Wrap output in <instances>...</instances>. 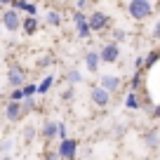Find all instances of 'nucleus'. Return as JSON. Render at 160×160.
<instances>
[{
    "label": "nucleus",
    "instance_id": "obj_29",
    "mask_svg": "<svg viewBox=\"0 0 160 160\" xmlns=\"http://www.w3.org/2000/svg\"><path fill=\"white\" fill-rule=\"evenodd\" d=\"M151 35H153V40H160V19L155 21V26H153V33H151Z\"/></svg>",
    "mask_w": 160,
    "mask_h": 160
},
{
    "label": "nucleus",
    "instance_id": "obj_11",
    "mask_svg": "<svg viewBox=\"0 0 160 160\" xmlns=\"http://www.w3.org/2000/svg\"><path fill=\"white\" fill-rule=\"evenodd\" d=\"M85 66H87V71H90V73H97V71H99V66H101L99 52H87V54H85Z\"/></svg>",
    "mask_w": 160,
    "mask_h": 160
},
{
    "label": "nucleus",
    "instance_id": "obj_22",
    "mask_svg": "<svg viewBox=\"0 0 160 160\" xmlns=\"http://www.w3.org/2000/svg\"><path fill=\"white\" fill-rule=\"evenodd\" d=\"M111 38H113V42L118 45V42H122V40L127 38V33H125V28H113V35H111Z\"/></svg>",
    "mask_w": 160,
    "mask_h": 160
},
{
    "label": "nucleus",
    "instance_id": "obj_17",
    "mask_svg": "<svg viewBox=\"0 0 160 160\" xmlns=\"http://www.w3.org/2000/svg\"><path fill=\"white\" fill-rule=\"evenodd\" d=\"M139 106H141V104H139V94H137V92L132 90L130 94H127V99H125V108H130V111H137Z\"/></svg>",
    "mask_w": 160,
    "mask_h": 160
},
{
    "label": "nucleus",
    "instance_id": "obj_33",
    "mask_svg": "<svg viewBox=\"0 0 160 160\" xmlns=\"http://www.w3.org/2000/svg\"><path fill=\"white\" fill-rule=\"evenodd\" d=\"M151 115H153L155 120H160V104H158V106H153V108H151Z\"/></svg>",
    "mask_w": 160,
    "mask_h": 160
},
{
    "label": "nucleus",
    "instance_id": "obj_21",
    "mask_svg": "<svg viewBox=\"0 0 160 160\" xmlns=\"http://www.w3.org/2000/svg\"><path fill=\"white\" fill-rule=\"evenodd\" d=\"M33 139H35V127L33 125H26L24 127V141H26V144H31Z\"/></svg>",
    "mask_w": 160,
    "mask_h": 160
},
{
    "label": "nucleus",
    "instance_id": "obj_19",
    "mask_svg": "<svg viewBox=\"0 0 160 160\" xmlns=\"http://www.w3.org/2000/svg\"><path fill=\"white\" fill-rule=\"evenodd\" d=\"M66 80H68L71 85H80V82H82V75H80L78 68H71L68 73H66Z\"/></svg>",
    "mask_w": 160,
    "mask_h": 160
},
{
    "label": "nucleus",
    "instance_id": "obj_36",
    "mask_svg": "<svg viewBox=\"0 0 160 160\" xmlns=\"http://www.w3.org/2000/svg\"><path fill=\"white\" fill-rule=\"evenodd\" d=\"M0 160H12V158H10V155H2V158H0Z\"/></svg>",
    "mask_w": 160,
    "mask_h": 160
},
{
    "label": "nucleus",
    "instance_id": "obj_9",
    "mask_svg": "<svg viewBox=\"0 0 160 160\" xmlns=\"http://www.w3.org/2000/svg\"><path fill=\"white\" fill-rule=\"evenodd\" d=\"M5 118L10 122H19L24 115H21V101H7L5 106Z\"/></svg>",
    "mask_w": 160,
    "mask_h": 160
},
{
    "label": "nucleus",
    "instance_id": "obj_25",
    "mask_svg": "<svg viewBox=\"0 0 160 160\" xmlns=\"http://www.w3.org/2000/svg\"><path fill=\"white\" fill-rule=\"evenodd\" d=\"M139 85H141V73L137 71V73L132 75V80H130V87H132V90L137 92V87H139Z\"/></svg>",
    "mask_w": 160,
    "mask_h": 160
},
{
    "label": "nucleus",
    "instance_id": "obj_5",
    "mask_svg": "<svg viewBox=\"0 0 160 160\" xmlns=\"http://www.w3.org/2000/svg\"><path fill=\"white\" fill-rule=\"evenodd\" d=\"M0 19H2V26H5L7 31H12V33L21 28V17H19V12H17V10H5Z\"/></svg>",
    "mask_w": 160,
    "mask_h": 160
},
{
    "label": "nucleus",
    "instance_id": "obj_34",
    "mask_svg": "<svg viewBox=\"0 0 160 160\" xmlns=\"http://www.w3.org/2000/svg\"><path fill=\"white\" fill-rule=\"evenodd\" d=\"M75 2H78V12H82V7L87 5V0H75Z\"/></svg>",
    "mask_w": 160,
    "mask_h": 160
},
{
    "label": "nucleus",
    "instance_id": "obj_14",
    "mask_svg": "<svg viewBox=\"0 0 160 160\" xmlns=\"http://www.w3.org/2000/svg\"><path fill=\"white\" fill-rule=\"evenodd\" d=\"M12 5H14L17 12L24 10V12H28L31 17H35V5H33V2H26V0H12Z\"/></svg>",
    "mask_w": 160,
    "mask_h": 160
},
{
    "label": "nucleus",
    "instance_id": "obj_13",
    "mask_svg": "<svg viewBox=\"0 0 160 160\" xmlns=\"http://www.w3.org/2000/svg\"><path fill=\"white\" fill-rule=\"evenodd\" d=\"M144 141H146V146H148L151 151H155L160 146V134H158V130H148L144 134Z\"/></svg>",
    "mask_w": 160,
    "mask_h": 160
},
{
    "label": "nucleus",
    "instance_id": "obj_20",
    "mask_svg": "<svg viewBox=\"0 0 160 160\" xmlns=\"http://www.w3.org/2000/svg\"><path fill=\"white\" fill-rule=\"evenodd\" d=\"M47 24L50 26H61V12H57V10L47 12Z\"/></svg>",
    "mask_w": 160,
    "mask_h": 160
},
{
    "label": "nucleus",
    "instance_id": "obj_16",
    "mask_svg": "<svg viewBox=\"0 0 160 160\" xmlns=\"http://www.w3.org/2000/svg\"><path fill=\"white\" fill-rule=\"evenodd\" d=\"M160 61V50H153V52H148V54L144 57V68H153L155 64Z\"/></svg>",
    "mask_w": 160,
    "mask_h": 160
},
{
    "label": "nucleus",
    "instance_id": "obj_18",
    "mask_svg": "<svg viewBox=\"0 0 160 160\" xmlns=\"http://www.w3.org/2000/svg\"><path fill=\"white\" fill-rule=\"evenodd\" d=\"M52 85H54V78H52V75H45V78H42V82H40V85H35V87H38V94H47Z\"/></svg>",
    "mask_w": 160,
    "mask_h": 160
},
{
    "label": "nucleus",
    "instance_id": "obj_15",
    "mask_svg": "<svg viewBox=\"0 0 160 160\" xmlns=\"http://www.w3.org/2000/svg\"><path fill=\"white\" fill-rule=\"evenodd\" d=\"M21 26H24V31H26V33H28V35H33L35 33V31H38V17H26V19H21Z\"/></svg>",
    "mask_w": 160,
    "mask_h": 160
},
{
    "label": "nucleus",
    "instance_id": "obj_7",
    "mask_svg": "<svg viewBox=\"0 0 160 160\" xmlns=\"http://www.w3.org/2000/svg\"><path fill=\"white\" fill-rule=\"evenodd\" d=\"M7 82H10L12 87H24L26 85V71L21 68V66H12V68L7 71Z\"/></svg>",
    "mask_w": 160,
    "mask_h": 160
},
{
    "label": "nucleus",
    "instance_id": "obj_30",
    "mask_svg": "<svg viewBox=\"0 0 160 160\" xmlns=\"http://www.w3.org/2000/svg\"><path fill=\"white\" fill-rule=\"evenodd\" d=\"M61 99H64V101H71V99H73V87H68V90H64V94H61Z\"/></svg>",
    "mask_w": 160,
    "mask_h": 160
},
{
    "label": "nucleus",
    "instance_id": "obj_1",
    "mask_svg": "<svg viewBox=\"0 0 160 160\" xmlns=\"http://www.w3.org/2000/svg\"><path fill=\"white\" fill-rule=\"evenodd\" d=\"M127 12L134 21H144L151 17L153 12V5H151L148 0H130V5H127Z\"/></svg>",
    "mask_w": 160,
    "mask_h": 160
},
{
    "label": "nucleus",
    "instance_id": "obj_12",
    "mask_svg": "<svg viewBox=\"0 0 160 160\" xmlns=\"http://www.w3.org/2000/svg\"><path fill=\"white\" fill-rule=\"evenodd\" d=\"M40 137H42V139H47V141L57 137V122H54V120H47L45 125H42V130H40Z\"/></svg>",
    "mask_w": 160,
    "mask_h": 160
},
{
    "label": "nucleus",
    "instance_id": "obj_23",
    "mask_svg": "<svg viewBox=\"0 0 160 160\" xmlns=\"http://www.w3.org/2000/svg\"><path fill=\"white\" fill-rule=\"evenodd\" d=\"M21 90H24V99H33V97L38 94V87L35 85H24Z\"/></svg>",
    "mask_w": 160,
    "mask_h": 160
},
{
    "label": "nucleus",
    "instance_id": "obj_4",
    "mask_svg": "<svg viewBox=\"0 0 160 160\" xmlns=\"http://www.w3.org/2000/svg\"><path fill=\"white\" fill-rule=\"evenodd\" d=\"M75 151H78V141L75 139H61L57 153H59V158H64V160H75Z\"/></svg>",
    "mask_w": 160,
    "mask_h": 160
},
{
    "label": "nucleus",
    "instance_id": "obj_3",
    "mask_svg": "<svg viewBox=\"0 0 160 160\" xmlns=\"http://www.w3.org/2000/svg\"><path fill=\"white\" fill-rule=\"evenodd\" d=\"M73 24H75V31H78V38L90 40L92 31H90V26H87V17L82 14V12H78V10L73 12Z\"/></svg>",
    "mask_w": 160,
    "mask_h": 160
},
{
    "label": "nucleus",
    "instance_id": "obj_6",
    "mask_svg": "<svg viewBox=\"0 0 160 160\" xmlns=\"http://www.w3.org/2000/svg\"><path fill=\"white\" fill-rule=\"evenodd\" d=\"M99 57H101V61H104V64H115V61L120 59V47L115 45V42H106V45L101 47Z\"/></svg>",
    "mask_w": 160,
    "mask_h": 160
},
{
    "label": "nucleus",
    "instance_id": "obj_28",
    "mask_svg": "<svg viewBox=\"0 0 160 160\" xmlns=\"http://www.w3.org/2000/svg\"><path fill=\"white\" fill-rule=\"evenodd\" d=\"M52 64H54V59H52V57H42V59L38 61L40 68H47V66H52Z\"/></svg>",
    "mask_w": 160,
    "mask_h": 160
},
{
    "label": "nucleus",
    "instance_id": "obj_35",
    "mask_svg": "<svg viewBox=\"0 0 160 160\" xmlns=\"http://www.w3.org/2000/svg\"><path fill=\"white\" fill-rule=\"evenodd\" d=\"M47 160H59V153H57V151L54 153H47Z\"/></svg>",
    "mask_w": 160,
    "mask_h": 160
},
{
    "label": "nucleus",
    "instance_id": "obj_32",
    "mask_svg": "<svg viewBox=\"0 0 160 160\" xmlns=\"http://www.w3.org/2000/svg\"><path fill=\"white\" fill-rule=\"evenodd\" d=\"M134 68H137V71L144 68V57H137V59H134Z\"/></svg>",
    "mask_w": 160,
    "mask_h": 160
},
{
    "label": "nucleus",
    "instance_id": "obj_31",
    "mask_svg": "<svg viewBox=\"0 0 160 160\" xmlns=\"http://www.w3.org/2000/svg\"><path fill=\"white\" fill-rule=\"evenodd\" d=\"M10 146H12V141H2V144H0V153H2V155H7Z\"/></svg>",
    "mask_w": 160,
    "mask_h": 160
},
{
    "label": "nucleus",
    "instance_id": "obj_2",
    "mask_svg": "<svg viewBox=\"0 0 160 160\" xmlns=\"http://www.w3.org/2000/svg\"><path fill=\"white\" fill-rule=\"evenodd\" d=\"M87 26H90L92 33H99V31H104L106 26H108V14H104V12L94 10L90 17H87Z\"/></svg>",
    "mask_w": 160,
    "mask_h": 160
},
{
    "label": "nucleus",
    "instance_id": "obj_37",
    "mask_svg": "<svg viewBox=\"0 0 160 160\" xmlns=\"http://www.w3.org/2000/svg\"><path fill=\"white\" fill-rule=\"evenodd\" d=\"M0 2H2V5H7V2H12V0H0Z\"/></svg>",
    "mask_w": 160,
    "mask_h": 160
},
{
    "label": "nucleus",
    "instance_id": "obj_26",
    "mask_svg": "<svg viewBox=\"0 0 160 160\" xmlns=\"http://www.w3.org/2000/svg\"><path fill=\"white\" fill-rule=\"evenodd\" d=\"M33 108V99H21V115H26Z\"/></svg>",
    "mask_w": 160,
    "mask_h": 160
},
{
    "label": "nucleus",
    "instance_id": "obj_38",
    "mask_svg": "<svg viewBox=\"0 0 160 160\" xmlns=\"http://www.w3.org/2000/svg\"><path fill=\"white\" fill-rule=\"evenodd\" d=\"M0 99H2V94H0Z\"/></svg>",
    "mask_w": 160,
    "mask_h": 160
},
{
    "label": "nucleus",
    "instance_id": "obj_24",
    "mask_svg": "<svg viewBox=\"0 0 160 160\" xmlns=\"http://www.w3.org/2000/svg\"><path fill=\"white\" fill-rule=\"evenodd\" d=\"M24 99V90L21 87H14V90L10 92V101H21Z\"/></svg>",
    "mask_w": 160,
    "mask_h": 160
},
{
    "label": "nucleus",
    "instance_id": "obj_8",
    "mask_svg": "<svg viewBox=\"0 0 160 160\" xmlns=\"http://www.w3.org/2000/svg\"><path fill=\"white\" fill-rule=\"evenodd\" d=\"M120 85H122V80H120V75H113V73H106V75H101V85L99 87H104L106 92H118L120 90Z\"/></svg>",
    "mask_w": 160,
    "mask_h": 160
},
{
    "label": "nucleus",
    "instance_id": "obj_27",
    "mask_svg": "<svg viewBox=\"0 0 160 160\" xmlns=\"http://www.w3.org/2000/svg\"><path fill=\"white\" fill-rule=\"evenodd\" d=\"M57 137H59V141L68 139V137H66V122H57Z\"/></svg>",
    "mask_w": 160,
    "mask_h": 160
},
{
    "label": "nucleus",
    "instance_id": "obj_10",
    "mask_svg": "<svg viewBox=\"0 0 160 160\" xmlns=\"http://www.w3.org/2000/svg\"><path fill=\"white\" fill-rule=\"evenodd\" d=\"M92 101H94L97 106H101V108H104V106H108L111 94L104 90V87H94V90H92Z\"/></svg>",
    "mask_w": 160,
    "mask_h": 160
}]
</instances>
